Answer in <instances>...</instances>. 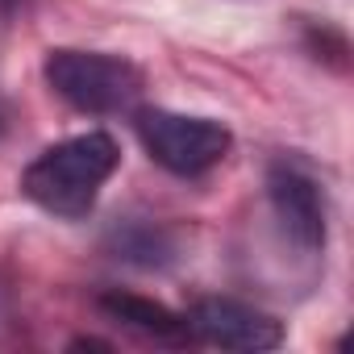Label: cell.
<instances>
[{"mask_svg":"<svg viewBox=\"0 0 354 354\" xmlns=\"http://www.w3.org/2000/svg\"><path fill=\"white\" fill-rule=\"evenodd\" d=\"M133 129L142 150L180 180H196V175L213 171L234 146L230 125H221L217 117L175 113V109H138Z\"/></svg>","mask_w":354,"mask_h":354,"instance_id":"cell-3","label":"cell"},{"mask_svg":"<svg viewBox=\"0 0 354 354\" xmlns=\"http://www.w3.org/2000/svg\"><path fill=\"white\" fill-rule=\"evenodd\" d=\"M267 201L279 221V234L308 259L325 250L329 238V209H325V188L321 180L300 162V158H271L267 167Z\"/></svg>","mask_w":354,"mask_h":354,"instance_id":"cell-4","label":"cell"},{"mask_svg":"<svg viewBox=\"0 0 354 354\" xmlns=\"http://www.w3.org/2000/svg\"><path fill=\"white\" fill-rule=\"evenodd\" d=\"M96 304H100L117 325H125V329H133V333H142V337H154V342H162V346H188V342H192L188 317H184V313H171L167 304H158V300H150V296L109 288V292H100Z\"/></svg>","mask_w":354,"mask_h":354,"instance_id":"cell-6","label":"cell"},{"mask_svg":"<svg viewBox=\"0 0 354 354\" xmlns=\"http://www.w3.org/2000/svg\"><path fill=\"white\" fill-rule=\"evenodd\" d=\"M109 250L133 267H167L175 259V238L158 221H121L109 234Z\"/></svg>","mask_w":354,"mask_h":354,"instance_id":"cell-7","label":"cell"},{"mask_svg":"<svg viewBox=\"0 0 354 354\" xmlns=\"http://www.w3.org/2000/svg\"><path fill=\"white\" fill-rule=\"evenodd\" d=\"M188 333L192 342L217 346V350H275L283 346V325L234 296H201L188 313Z\"/></svg>","mask_w":354,"mask_h":354,"instance_id":"cell-5","label":"cell"},{"mask_svg":"<svg viewBox=\"0 0 354 354\" xmlns=\"http://www.w3.org/2000/svg\"><path fill=\"white\" fill-rule=\"evenodd\" d=\"M121 162V146L104 129H88L75 138H63L46 146L26 171H21V192L42 213L63 221H84L96 209L100 188L113 180Z\"/></svg>","mask_w":354,"mask_h":354,"instance_id":"cell-1","label":"cell"},{"mask_svg":"<svg viewBox=\"0 0 354 354\" xmlns=\"http://www.w3.org/2000/svg\"><path fill=\"white\" fill-rule=\"evenodd\" d=\"M42 75L55 96H63L71 109L88 117H117L129 113L146 88L138 63L109 50H80V46H55L42 63Z\"/></svg>","mask_w":354,"mask_h":354,"instance_id":"cell-2","label":"cell"}]
</instances>
